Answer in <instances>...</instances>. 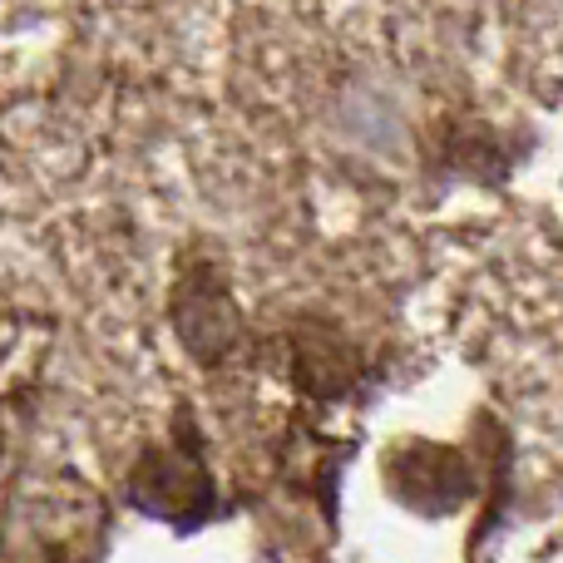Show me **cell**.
<instances>
[{
	"mask_svg": "<svg viewBox=\"0 0 563 563\" xmlns=\"http://www.w3.org/2000/svg\"><path fill=\"white\" fill-rule=\"evenodd\" d=\"M134 495H139V509L158 519H174V525H188L198 509L213 499V485H208L203 465L188 455H154L144 460L134 479Z\"/></svg>",
	"mask_w": 563,
	"mask_h": 563,
	"instance_id": "cell-1",
	"label": "cell"
}]
</instances>
